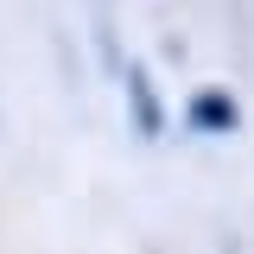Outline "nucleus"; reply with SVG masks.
Instances as JSON below:
<instances>
[{"label": "nucleus", "instance_id": "obj_2", "mask_svg": "<svg viewBox=\"0 0 254 254\" xmlns=\"http://www.w3.org/2000/svg\"><path fill=\"white\" fill-rule=\"evenodd\" d=\"M127 102H133V127H140L146 140H159V133H165V108H159V95H153L146 64H127Z\"/></svg>", "mask_w": 254, "mask_h": 254}, {"label": "nucleus", "instance_id": "obj_1", "mask_svg": "<svg viewBox=\"0 0 254 254\" xmlns=\"http://www.w3.org/2000/svg\"><path fill=\"white\" fill-rule=\"evenodd\" d=\"M185 121L197 127V133H235V127H242V102L222 95V89H203V95H190Z\"/></svg>", "mask_w": 254, "mask_h": 254}]
</instances>
